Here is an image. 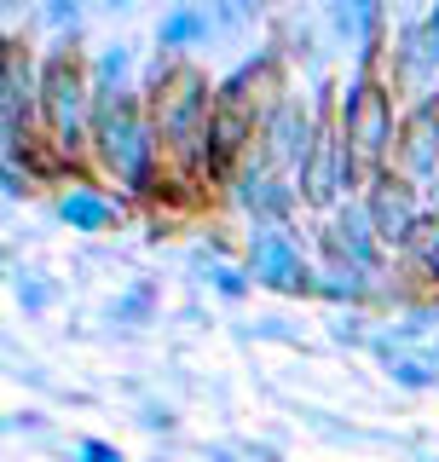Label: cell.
Returning a JSON list of instances; mask_svg holds the SVG:
<instances>
[{"instance_id": "6da1fadb", "label": "cell", "mask_w": 439, "mask_h": 462, "mask_svg": "<svg viewBox=\"0 0 439 462\" xmlns=\"http://www.w3.org/2000/svg\"><path fill=\"white\" fill-rule=\"evenodd\" d=\"M163 139H156L145 93H98L93 116V173L110 180L122 197H156L163 191Z\"/></svg>"}, {"instance_id": "7a4b0ae2", "label": "cell", "mask_w": 439, "mask_h": 462, "mask_svg": "<svg viewBox=\"0 0 439 462\" xmlns=\"http://www.w3.org/2000/svg\"><path fill=\"white\" fill-rule=\"evenodd\" d=\"M93 116H98V87L87 69V52L76 41H58L41 58V134L58 151L64 173L93 180Z\"/></svg>"}, {"instance_id": "3957f363", "label": "cell", "mask_w": 439, "mask_h": 462, "mask_svg": "<svg viewBox=\"0 0 439 462\" xmlns=\"http://www.w3.org/2000/svg\"><path fill=\"white\" fill-rule=\"evenodd\" d=\"M399 127H405V105H399V93H393L388 69L382 64H353V76L341 81V134L353 144L364 180L393 168Z\"/></svg>"}, {"instance_id": "277c9868", "label": "cell", "mask_w": 439, "mask_h": 462, "mask_svg": "<svg viewBox=\"0 0 439 462\" xmlns=\"http://www.w3.org/2000/svg\"><path fill=\"white\" fill-rule=\"evenodd\" d=\"M313 105H318V144H313V162L301 168V202L306 208H318V214H335L347 197H364V168H359V156H353V144H347L341 134V105H335V87L330 81H318V93H313Z\"/></svg>"}, {"instance_id": "5b68a950", "label": "cell", "mask_w": 439, "mask_h": 462, "mask_svg": "<svg viewBox=\"0 0 439 462\" xmlns=\"http://www.w3.org/2000/svg\"><path fill=\"white\" fill-rule=\"evenodd\" d=\"M388 81L405 110L439 98V0L416 12H393L388 35Z\"/></svg>"}, {"instance_id": "8992f818", "label": "cell", "mask_w": 439, "mask_h": 462, "mask_svg": "<svg viewBox=\"0 0 439 462\" xmlns=\"http://www.w3.org/2000/svg\"><path fill=\"white\" fill-rule=\"evenodd\" d=\"M226 191H231V202L248 214V226H289V214H295V202H301L295 173L277 168L266 144H255V151H248L243 162L231 168Z\"/></svg>"}, {"instance_id": "52a82bcc", "label": "cell", "mask_w": 439, "mask_h": 462, "mask_svg": "<svg viewBox=\"0 0 439 462\" xmlns=\"http://www.w3.org/2000/svg\"><path fill=\"white\" fill-rule=\"evenodd\" d=\"M0 134H6V156L41 139V64L23 41L0 47Z\"/></svg>"}, {"instance_id": "ba28073f", "label": "cell", "mask_w": 439, "mask_h": 462, "mask_svg": "<svg viewBox=\"0 0 439 462\" xmlns=\"http://www.w3.org/2000/svg\"><path fill=\"white\" fill-rule=\"evenodd\" d=\"M243 272L255 283L277 289V295H313V260H306L301 237L289 226H255L243 243Z\"/></svg>"}, {"instance_id": "9c48e42d", "label": "cell", "mask_w": 439, "mask_h": 462, "mask_svg": "<svg viewBox=\"0 0 439 462\" xmlns=\"http://www.w3.org/2000/svg\"><path fill=\"white\" fill-rule=\"evenodd\" d=\"M364 208H370V220H376V237H382V249L393 254H405V243L416 237V226H422V185H411L399 168H382V173H370L364 180Z\"/></svg>"}, {"instance_id": "30bf717a", "label": "cell", "mask_w": 439, "mask_h": 462, "mask_svg": "<svg viewBox=\"0 0 439 462\" xmlns=\"http://www.w3.org/2000/svg\"><path fill=\"white\" fill-rule=\"evenodd\" d=\"M318 122H324V116H318L313 98L284 93L266 116H260V144L272 151V162H277V168L301 180V168L313 162V144H318Z\"/></svg>"}, {"instance_id": "8fae6325", "label": "cell", "mask_w": 439, "mask_h": 462, "mask_svg": "<svg viewBox=\"0 0 439 462\" xmlns=\"http://www.w3.org/2000/svg\"><path fill=\"white\" fill-rule=\"evenodd\" d=\"M318 249L347 260V266H359L364 278H376V272H382V254H388L382 237H376V220H370V208H364V197H347L341 208L318 226Z\"/></svg>"}, {"instance_id": "7c38bea8", "label": "cell", "mask_w": 439, "mask_h": 462, "mask_svg": "<svg viewBox=\"0 0 439 462\" xmlns=\"http://www.w3.org/2000/svg\"><path fill=\"white\" fill-rule=\"evenodd\" d=\"M289 87V64H284V47H260L255 58H243L226 81H220V105H248L255 116H266Z\"/></svg>"}, {"instance_id": "4fadbf2b", "label": "cell", "mask_w": 439, "mask_h": 462, "mask_svg": "<svg viewBox=\"0 0 439 462\" xmlns=\"http://www.w3.org/2000/svg\"><path fill=\"white\" fill-rule=\"evenodd\" d=\"M393 168H399L411 185H422V191H434V185H439V98H434V105L405 110Z\"/></svg>"}, {"instance_id": "5bb4252c", "label": "cell", "mask_w": 439, "mask_h": 462, "mask_svg": "<svg viewBox=\"0 0 439 462\" xmlns=\"http://www.w3.org/2000/svg\"><path fill=\"white\" fill-rule=\"evenodd\" d=\"M324 23L335 29L341 47H353V64H382V41H388V6L382 0H330Z\"/></svg>"}, {"instance_id": "9a60e30c", "label": "cell", "mask_w": 439, "mask_h": 462, "mask_svg": "<svg viewBox=\"0 0 439 462\" xmlns=\"http://www.w3.org/2000/svg\"><path fill=\"white\" fill-rule=\"evenodd\" d=\"M214 35H220L214 6H202V0H173V6L156 12V52H168V58H191Z\"/></svg>"}, {"instance_id": "2e32d148", "label": "cell", "mask_w": 439, "mask_h": 462, "mask_svg": "<svg viewBox=\"0 0 439 462\" xmlns=\"http://www.w3.org/2000/svg\"><path fill=\"white\" fill-rule=\"evenodd\" d=\"M58 220H64L70 231H110V226H122V214H127V202L116 197V191H105L98 180H76L70 191H58Z\"/></svg>"}, {"instance_id": "e0dca14e", "label": "cell", "mask_w": 439, "mask_h": 462, "mask_svg": "<svg viewBox=\"0 0 439 462\" xmlns=\"http://www.w3.org/2000/svg\"><path fill=\"white\" fill-rule=\"evenodd\" d=\"M313 295H324V300H341V307H364V300L376 295V278H364L359 266H347V260L324 254V266L313 272Z\"/></svg>"}, {"instance_id": "ac0fdd59", "label": "cell", "mask_w": 439, "mask_h": 462, "mask_svg": "<svg viewBox=\"0 0 439 462\" xmlns=\"http://www.w3.org/2000/svg\"><path fill=\"white\" fill-rule=\"evenodd\" d=\"M87 69H93L98 93H134V47L127 41H105V47L87 52Z\"/></svg>"}, {"instance_id": "d6986e66", "label": "cell", "mask_w": 439, "mask_h": 462, "mask_svg": "<svg viewBox=\"0 0 439 462\" xmlns=\"http://www.w3.org/2000/svg\"><path fill=\"white\" fill-rule=\"evenodd\" d=\"M405 272H411L416 283H428V289H439V208H428L422 214V226H416V237L405 243Z\"/></svg>"}, {"instance_id": "ffe728a7", "label": "cell", "mask_w": 439, "mask_h": 462, "mask_svg": "<svg viewBox=\"0 0 439 462\" xmlns=\"http://www.w3.org/2000/svg\"><path fill=\"white\" fill-rule=\"evenodd\" d=\"M382 365H388L393 387H411V393L439 387V353H428V346H399V353H388Z\"/></svg>"}, {"instance_id": "44dd1931", "label": "cell", "mask_w": 439, "mask_h": 462, "mask_svg": "<svg viewBox=\"0 0 439 462\" xmlns=\"http://www.w3.org/2000/svg\"><path fill=\"white\" fill-rule=\"evenodd\" d=\"M202 278H209L226 300H243L248 289H255V278H248L243 266H226V260H209V266H202Z\"/></svg>"}, {"instance_id": "7402d4cb", "label": "cell", "mask_w": 439, "mask_h": 462, "mask_svg": "<svg viewBox=\"0 0 439 462\" xmlns=\"http://www.w3.org/2000/svg\"><path fill=\"white\" fill-rule=\"evenodd\" d=\"M151 307H156V289H151V283H134L122 300H116V318H122V324H139Z\"/></svg>"}, {"instance_id": "603a6c76", "label": "cell", "mask_w": 439, "mask_h": 462, "mask_svg": "<svg viewBox=\"0 0 439 462\" xmlns=\"http://www.w3.org/2000/svg\"><path fill=\"white\" fill-rule=\"evenodd\" d=\"M29 191H35V173H29L23 162H0V197H6V202H23Z\"/></svg>"}, {"instance_id": "cb8c5ba5", "label": "cell", "mask_w": 439, "mask_h": 462, "mask_svg": "<svg viewBox=\"0 0 439 462\" xmlns=\"http://www.w3.org/2000/svg\"><path fill=\"white\" fill-rule=\"evenodd\" d=\"M41 18H47L52 29H64V41H70V35H76V23H81V6H76V0H52Z\"/></svg>"}, {"instance_id": "d4e9b609", "label": "cell", "mask_w": 439, "mask_h": 462, "mask_svg": "<svg viewBox=\"0 0 439 462\" xmlns=\"http://www.w3.org/2000/svg\"><path fill=\"white\" fill-rule=\"evenodd\" d=\"M76 462H127V457L116 451L110 439H93V433H87V439H76Z\"/></svg>"}, {"instance_id": "484cf974", "label": "cell", "mask_w": 439, "mask_h": 462, "mask_svg": "<svg viewBox=\"0 0 439 462\" xmlns=\"http://www.w3.org/2000/svg\"><path fill=\"white\" fill-rule=\"evenodd\" d=\"M18 300H23L29 312H41V307H47V300H52V289L41 283V278H18Z\"/></svg>"}, {"instance_id": "4316f807", "label": "cell", "mask_w": 439, "mask_h": 462, "mask_svg": "<svg viewBox=\"0 0 439 462\" xmlns=\"http://www.w3.org/2000/svg\"><path fill=\"white\" fill-rule=\"evenodd\" d=\"M139 422H145V428H173V416H168V411H145Z\"/></svg>"}]
</instances>
